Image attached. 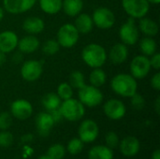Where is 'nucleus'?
<instances>
[{
    "instance_id": "4",
    "label": "nucleus",
    "mask_w": 160,
    "mask_h": 159,
    "mask_svg": "<svg viewBox=\"0 0 160 159\" xmlns=\"http://www.w3.org/2000/svg\"><path fill=\"white\" fill-rule=\"evenodd\" d=\"M79 100L84 107L95 108L100 105L103 101V94L98 87H95L91 84H85L78 92Z\"/></svg>"
},
{
    "instance_id": "7",
    "label": "nucleus",
    "mask_w": 160,
    "mask_h": 159,
    "mask_svg": "<svg viewBox=\"0 0 160 159\" xmlns=\"http://www.w3.org/2000/svg\"><path fill=\"white\" fill-rule=\"evenodd\" d=\"M122 7L130 18L136 20L147 15L150 9V3L147 0H122Z\"/></svg>"
},
{
    "instance_id": "34",
    "label": "nucleus",
    "mask_w": 160,
    "mask_h": 159,
    "mask_svg": "<svg viewBox=\"0 0 160 159\" xmlns=\"http://www.w3.org/2000/svg\"><path fill=\"white\" fill-rule=\"evenodd\" d=\"M120 142L119 136L114 132V131H110L105 135V143L106 146L111 148L112 150L118 148Z\"/></svg>"
},
{
    "instance_id": "38",
    "label": "nucleus",
    "mask_w": 160,
    "mask_h": 159,
    "mask_svg": "<svg viewBox=\"0 0 160 159\" xmlns=\"http://www.w3.org/2000/svg\"><path fill=\"white\" fill-rule=\"evenodd\" d=\"M150 59V64H151V67H153L156 70H159L160 69V53L159 52H155Z\"/></svg>"
},
{
    "instance_id": "11",
    "label": "nucleus",
    "mask_w": 160,
    "mask_h": 159,
    "mask_svg": "<svg viewBox=\"0 0 160 159\" xmlns=\"http://www.w3.org/2000/svg\"><path fill=\"white\" fill-rule=\"evenodd\" d=\"M43 72V62L38 60H27L22 63L21 67V76L26 82H35L38 80Z\"/></svg>"
},
{
    "instance_id": "9",
    "label": "nucleus",
    "mask_w": 160,
    "mask_h": 159,
    "mask_svg": "<svg viewBox=\"0 0 160 159\" xmlns=\"http://www.w3.org/2000/svg\"><path fill=\"white\" fill-rule=\"evenodd\" d=\"M130 75H132L136 80L144 79L151 70V64L149 57L140 54L136 55L130 62Z\"/></svg>"
},
{
    "instance_id": "48",
    "label": "nucleus",
    "mask_w": 160,
    "mask_h": 159,
    "mask_svg": "<svg viewBox=\"0 0 160 159\" xmlns=\"http://www.w3.org/2000/svg\"><path fill=\"white\" fill-rule=\"evenodd\" d=\"M38 159H52L47 154L46 155H43V156H41V157H38Z\"/></svg>"
},
{
    "instance_id": "8",
    "label": "nucleus",
    "mask_w": 160,
    "mask_h": 159,
    "mask_svg": "<svg viewBox=\"0 0 160 159\" xmlns=\"http://www.w3.org/2000/svg\"><path fill=\"white\" fill-rule=\"evenodd\" d=\"M92 20L94 25H96L98 28L106 30L112 28L114 25L116 18L112 10L106 7H99L94 10Z\"/></svg>"
},
{
    "instance_id": "44",
    "label": "nucleus",
    "mask_w": 160,
    "mask_h": 159,
    "mask_svg": "<svg viewBox=\"0 0 160 159\" xmlns=\"http://www.w3.org/2000/svg\"><path fill=\"white\" fill-rule=\"evenodd\" d=\"M151 159H160V150L159 149H157V150H155V151L152 153Z\"/></svg>"
},
{
    "instance_id": "3",
    "label": "nucleus",
    "mask_w": 160,
    "mask_h": 159,
    "mask_svg": "<svg viewBox=\"0 0 160 159\" xmlns=\"http://www.w3.org/2000/svg\"><path fill=\"white\" fill-rule=\"evenodd\" d=\"M59 111L62 117L70 122H77L85 114V107L79 99L73 97L62 101Z\"/></svg>"
},
{
    "instance_id": "46",
    "label": "nucleus",
    "mask_w": 160,
    "mask_h": 159,
    "mask_svg": "<svg viewBox=\"0 0 160 159\" xmlns=\"http://www.w3.org/2000/svg\"><path fill=\"white\" fill-rule=\"evenodd\" d=\"M4 15H5V10H4V8L2 7H0V22L3 20Z\"/></svg>"
},
{
    "instance_id": "26",
    "label": "nucleus",
    "mask_w": 160,
    "mask_h": 159,
    "mask_svg": "<svg viewBox=\"0 0 160 159\" xmlns=\"http://www.w3.org/2000/svg\"><path fill=\"white\" fill-rule=\"evenodd\" d=\"M41 10L46 14H56L62 9L63 0H38Z\"/></svg>"
},
{
    "instance_id": "32",
    "label": "nucleus",
    "mask_w": 160,
    "mask_h": 159,
    "mask_svg": "<svg viewBox=\"0 0 160 159\" xmlns=\"http://www.w3.org/2000/svg\"><path fill=\"white\" fill-rule=\"evenodd\" d=\"M83 142L79 139V138H73L71 139L68 142V145L66 147V150L68 154L72 155V156H76L78 154H80L82 149H83Z\"/></svg>"
},
{
    "instance_id": "19",
    "label": "nucleus",
    "mask_w": 160,
    "mask_h": 159,
    "mask_svg": "<svg viewBox=\"0 0 160 159\" xmlns=\"http://www.w3.org/2000/svg\"><path fill=\"white\" fill-rule=\"evenodd\" d=\"M40 46L39 39L35 35H27L19 39L17 48L22 53H33Z\"/></svg>"
},
{
    "instance_id": "6",
    "label": "nucleus",
    "mask_w": 160,
    "mask_h": 159,
    "mask_svg": "<svg viewBox=\"0 0 160 159\" xmlns=\"http://www.w3.org/2000/svg\"><path fill=\"white\" fill-rule=\"evenodd\" d=\"M118 34L121 42L127 46H134L140 39V30L135 20L130 17L120 26Z\"/></svg>"
},
{
    "instance_id": "15",
    "label": "nucleus",
    "mask_w": 160,
    "mask_h": 159,
    "mask_svg": "<svg viewBox=\"0 0 160 159\" xmlns=\"http://www.w3.org/2000/svg\"><path fill=\"white\" fill-rule=\"evenodd\" d=\"M118 148L124 157H133L139 154L141 149V142L134 136H127L120 141Z\"/></svg>"
},
{
    "instance_id": "10",
    "label": "nucleus",
    "mask_w": 160,
    "mask_h": 159,
    "mask_svg": "<svg viewBox=\"0 0 160 159\" xmlns=\"http://www.w3.org/2000/svg\"><path fill=\"white\" fill-rule=\"evenodd\" d=\"M99 134V127L96 121L92 119L83 120L78 128L79 139L83 143L94 142Z\"/></svg>"
},
{
    "instance_id": "14",
    "label": "nucleus",
    "mask_w": 160,
    "mask_h": 159,
    "mask_svg": "<svg viewBox=\"0 0 160 159\" xmlns=\"http://www.w3.org/2000/svg\"><path fill=\"white\" fill-rule=\"evenodd\" d=\"M38 0H3V8L10 14H22L30 10Z\"/></svg>"
},
{
    "instance_id": "31",
    "label": "nucleus",
    "mask_w": 160,
    "mask_h": 159,
    "mask_svg": "<svg viewBox=\"0 0 160 159\" xmlns=\"http://www.w3.org/2000/svg\"><path fill=\"white\" fill-rule=\"evenodd\" d=\"M56 94L60 99L64 101L73 97V88L69 85L68 82H62L58 85Z\"/></svg>"
},
{
    "instance_id": "23",
    "label": "nucleus",
    "mask_w": 160,
    "mask_h": 159,
    "mask_svg": "<svg viewBox=\"0 0 160 159\" xmlns=\"http://www.w3.org/2000/svg\"><path fill=\"white\" fill-rule=\"evenodd\" d=\"M83 8V0H63L62 9L69 17H76Z\"/></svg>"
},
{
    "instance_id": "29",
    "label": "nucleus",
    "mask_w": 160,
    "mask_h": 159,
    "mask_svg": "<svg viewBox=\"0 0 160 159\" xmlns=\"http://www.w3.org/2000/svg\"><path fill=\"white\" fill-rule=\"evenodd\" d=\"M68 83L74 89H81L83 85H85L83 73L79 70L72 71L68 78Z\"/></svg>"
},
{
    "instance_id": "13",
    "label": "nucleus",
    "mask_w": 160,
    "mask_h": 159,
    "mask_svg": "<svg viewBox=\"0 0 160 159\" xmlns=\"http://www.w3.org/2000/svg\"><path fill=\"white\" fill-rule=\"evenodd\" d=\"M10 114L20 121L26 120L33 114V106L26 99H16L10 104Z\"/></svg>"
},
{
    "instance_id": "17",
    "label": "nucleus",
    "mask_w": 160,
    "mask_h": 159,
    "mask_svg": "<svg viewBox=\"0 0 160 159\" xmlns=\"http://www.w3.org/2000/svg\"><path fill=\"white\" fill-rule=\"evenodd\" d=\"M19 37L17 34L10 30H5L0 33V52L4 53L12 52L18 45Z\"/></svg>"
},
{
    "instance_id": "40",
    "label": "nucleus",
    "mask_w": 160,
    "mask_h": 159,
    "mask_svg": "<svg viewBox=\"0 0 160 159\" xmlns=\"http://www.w3.org/2000/svg\"><path fill=\"white\" fill-rule=\"evenodd\" d=\"M48 112L51 114V116L52 117V119H53V121H54L55 123L61 121V119L63 118L62 115H61V112H60L59 109H55V110L50 111V112Z\"/></svg>"
},
{
    "instance_id": "24",
    "label": "nucleus",
    "mask_w": 160,
    "mask_h": 159,
    "mask_svg": "<svg viewBox=\"0 0 160 159\" xmlns=\"http://www.w3.org/2000/svg\"><path fill=\"white\" fill-rule=\"evenodd\" d=\"M88 159H113V150L106 145H96L89 150Z\"/></svg>"
},
{
    "instance_id": "47",
    "label": "nucleus",
    "mask_w": 160,
    "mask_h": 159,
    "mask_svg": "<svg viewBox=\"0 0 160 159\" xmlns=\"http://www.w3.org/2000/svg\"><path fill=\"white\" fill-rule=\"evenodd\" d=\"M150 4H153V5H158L160 3V0H147Z\"/></svg>"
},
{
    "instance_id": "28",
    "label": "nucleus",
    "mask_w": 160,
    "mask_h": 159,
    "mask_svg": "<svg viewBox=\"0 0 160 159\" xmlns=\"http://www.w3.org/2000/svg\"><path fill=\"white\" fill-rule=\"evenodd\" d=\"M107 81V75L101 67L93 68L89 74V82L95 87H101Z\"/></svg>"
},
{
    "instance_id": "30",
    "label": "nucleus",
    "mask_w": 160,
    "mask_h": 159,
    "mask_svg": "<svg viewBox=\"0 0 160 159\" xmlns=\"http://www.w3.org/2000/svg\"><path fill=\"white\" fill-rule=\"evenodd\" d=\"M66 147L60 143H54L51 145L47 151V155L52 159H63L66 157Z\"/></svg>"
},
{
    "instance_id": "27",
    "label": "nucleus",
    "mask_w": 160,
    "mask_h": 159,
    "mask_svg": "<svg viewBox=\"0 0 160 159\" xmlns=\"http://www.w3.org/2000/svg\"><path fill=\"white\" fill-rule=\"evenodd\" d=\"M62 100L60 99V97L57 96L56 93L51 92V93H47L46 95L43 96L42 99H41V103L43 105V107L45 108V110H47V112L55 110V109H59L60 105H61Z\"/></svg>"
},
{
    "instance_id": "5",
    "label": "nucleus",
    "mask_w": 160,
    "mask_h": 159,
    "mask_svg": "<svg viewBox=\"0 0 160 159\" xmlns=\"http://www.w3.org/2000/svg\"><path fill=\"white\" fill-rule=\"evenodd\" d=\"M80 37V33L78 32L77 28L72 23H65L57 31L56 40L59 43L60 47L69 49L74 47Z\"/></svg>"
},
{
    "instance_id": "18",
    "label": "nucleus",
    "mask_w": 160,
    "mask_h": 159,
    "mask_svg": "<svg viewBox=\"0 0 160 159\" xmlns=\"http://www.w3.org/2000/svg\"><path fill=\"white\" fill-rule=\"evenodd\" d=\"M128 48L122 42L114 44L108 53V58L110 62L113 65H121L125 63L128 60Z\"/></svg>"
},
{
    "instance_id": "33",
    "label": "nucleus",
    "mask_w": 160,
    "mask_h": 159,
    "mask_svg": "<svg viewBox=\"0 0 160 159\" xmlns=\"http://www.w3.org/2000/svg\"><path fill=\"white\" fill-rule=\"evenodd\" d=\"M59 50L60 45L55 39H48L42 45V52L48 56H52L56 54L59 52Z\"/></svg>"
},
{
    "instance_id": "41",
    "label": "nucleus",
    "mask_w": 160,
    "mask_h": 159,
    "mask_svg": "<svg viewBox=\"0 0 160 159\" xmlns=\"http://www.w3.org/2000/svg\"><path fill=\"white\" fill-rule=\"evenodd\" d=\"M12 60H13V62H14V63H16V64L21 63V62H22V53L21 52H15V53H14V55H13V57H12Z\"/></svg>"
},
{
    "instance_id": "42",
    "label": "nucleus",
    "mask_w": 160,
    "mask_h": 159,
    "mask_svg": "<svg viewBox=\"0 0 160 159\" xmlns=\"http://www.w3.org/2000/svg\"><path fill=\"white\" fill-rule=\"evenodd\" d=\"M33 139H34V136L32 134H26V135H23L21 140L22 142L26 143V142H31L33 141Z\"/></svg>"
},
{
    "instance_id": "1",
    "label": "nucleus",
    "mask_w": 160,
    "mask_h": 159,
    "mask_svg": "<svg viewBox=\"0 0 160 159\" xmlns=\"http://www.w3.org/2000/svg\"><path fill=\"white\" fill-rule=\"evenodd\" d=\"M111 88L116 95L122 97H130L138 91L137 80L130 74H116L111 81Z\"/></svg>"
},
{
    "instance_id": "16",
    "label": "nucleus",
    "mask_w": 160,
    "mask_h": 159,
    "mask_svg": "<svg viewBox=\"0 0 160 159\" xmlns=\"http://www.w3.org/2000/svg\"><path fill=\"white\" fill-rule=\"evenodd\" d=\"M55 122L48 112H39L36 117V127L39 136L47 137L50 135Z\"/></svg>"
},
{
    "instance_id": "45",
    "label": "nucleus",
    "mask_w": 160,
    "mask_h": 159,
    "mask_svg": "<svg viewBox=\"0 0 160 159\" xmlns=\"http://www.w3.org/2000/svg\"><path fill=\"white\" fill-rule=\"evenodd\" d=\"M6 61H7V54L0 52V66L4 65L6 63Z\"/></svg>"
},
{
    "instance_id": "35",
    "label": "nucleus",
    "mask_w": 160,
    "mask_h": 159,
    "mask_svg": "<svg viewBox=\"0 0 160 159\" xmlns=\"http://www.w3.org/2000/svg\"><path fill=\"white\" fill-rule=\"evenodd\" d=\"M12 126V115L10 112H0V130H8Z\"/></svg>"
},
{
    "instance_id": "22",
    "label": "nucleus",
    "mask_w": 160,
    "mask_h": 159,
    "mask_svg": "<svg viewBox=\"0 0 160 159\" xmlns=\"http://www.w3.org/2000/svg\"><path fill=\"white\" fill-rule=\"evenodd\" d=\"M139 30L145 36V37H154L155 36H157L158 34L159 31V27L158 24L156 21L147 18L146 16L143 18L139 19Z\"/></svg>"
},
{
    "instance_id": "12",
    "label": "nucleus",
    "mask_w": 160,
    "mask_h": 159,
    "mask_svg": "<svg viewBox=\"0 0 160 159\" xmlns=\"http://www.w3.org/2000/svg\"><path fill=\"white\" fill-rule=\"evenodd\" d=\"M104 114L111 120H121L127 112V108L124 102L117 98H111L105 102L103 106Z\"/></svg>"
},
{
    "instance_id": "36",
    "label": "nucleus",
    "mask_w": 160,
    "mask_h": 159,
    "mask_svg": "<svg viewBox=\"0 0 160 159\" xmlns=\"http://www.w3.org/2000/svg\"><path fill=\"white\" fill-rule=\"evenodd\" d=\"M130 102L132 107L137 111L142 110L145 106V99L143 96L139 93H135L132 97H130Z\"/></svg>"
},
{
    "instance_id": "20",
    "label": "nucleus",
    "mask_w": 160,
    "mask_h": 159,
    "mask_svg": "<svg viewBox=\"0 0 160 159\" xmlns=\"http://www.w3.org/2000/svg\"><path fill=\"white\" fill-rule=\"evenodd\" d=\"M45 28L44 21L38 16L27 17L22 22V29L29 35H38L43 32Z\"/></svg>"
},
{
    "instance_id": "2",
    "label": "nucleus",
    "mask_w": 160,
    "mask_h": 159,
    "mask_svg": "<svg viewBox=\"0 0 160 159\" xmlns=\"http://www.w3.org/2000/svg\"><path fill=\"white\" fill-rule=\"evenodd\" d=\"M82 59L91 68L101 67L108 59V53L100 44L90 43L82 49Z\"/></svg>"
},
{
    "instance_id": "43",
    "label": "nucleus",
    "mask_w": 160,
    "mask_h": 159,
    "mask_svg": "<svg viewBox=\"0 0 160 159\" xmlns=\"http://www.w3.org/2000/svg\"><path fill=\"white\" fill-rule=\"evenodd\" d=\"M154 109L157 112V114H159L160 113V97H158L156 101H155V104H154Z\"/></svg>"
},
{
    "instance_id": "39",
    "label": "nucleus",
    "mask_w": 160,
    "mask_h": 159,
    "mask_svg": "<svg viewBox=\"0 0 160 159\" xmlns=\"http://www.w3.org/2000/svg\"><path fill=\"white\" fill-rule=\"evenodd\" d=\"M150 84L151 87L153 89H155L156 91H159L160 90V72H157L153 75V77L151 78L150 81Z\"/></svg>"
},
{
    "instance_id": "37",
    "label": "nucleus",
    "mask_w": 160,
    "mask_h": 159,
    "mask_svg": "<svg viewBox=\"0 0 160 159\" xmlns=\"http://www.w3.org/2000/svg\"><path fill=\"white\" fill-rule=\"evenodd\" d=\"M13 135L8 130H1L0 132V147L8 148L13 142Z\"/></svg>"
},
{
    "instance_id": "25",
    "label": "nucleus",
    "mask_w": 160,
    "mask_h": 159,
    "mask_svg": "<svg viewBox=\"0 0 160 159\" xmlns=\"http://www.w3.org/2000/svg\"><path fill=\"white\" fill-rule=\"evenodd\" d=\"M139 47L142 54L149 57L157 52L158 44L152 37H144L139 42Z\"/></svg>"
},
{
    "instance_id": "21",
    "label": "nucleus",
    "mask_w": 160,
    "mask_h": 159,
    "mask_svg": "<svg viewBox=\"0 0 160 159\" xmlns=\"http://www.w3.org/2000/svg\"><path fill=\"white\" fill-rule=\"evenodd\" d=\"M74 25L80 34H89L95 26L92 16L88 13H80L77 15Z\"/></svg>"
}]
</instances>
